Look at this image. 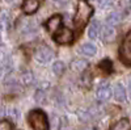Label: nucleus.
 <instances>
[{
	"mask_svg": "<svg viewBox=\"0 0 131 130\" xmlns=\"http://www.w3.org/2000/svg\"><path fill=\"white\" fill-rule=\"evenodd\" d=\"M93 15V7L86 2V0H79L78 2V8H76V13L73 17V24L78 29H81L91 16Z\"/></svg>",
	"mask_w": 131,
	"mask_h": 130,
	"instance_id": "obj_1",
	"label": "nucleus"
},
{
	"mask_svg": "<svg viewBox=\"0 0 131 130\" xmlns=\"http://www.w3.org/2000/svg\"><path fill=\"white\" fill-rule=\"evenodd\" d=\"M28 122L33 130H49V120L42 111H31L28 114Z\"/></svg>",
	"mask_w": 131,
	"mask_h": 130,
	"instance_id": "obj_2",
	"label": "nucleus"
},
{
	"mask_svg": "<svg viewBox=\"0 0 131 130\" xmlns=\"http://www.w3.org/2000/svg\"><path fill=\"white\" fill-rule=\"evenodd\" d=\"M119 58L125 64L131 66V32H128L122 41V45L119 47Z\"/></svg>",
	"mask_w": 131,
	"mask_h": 130,
	"instance_id": "obj_3",
	"label": "nucleus"
},
{
	"mask_svg": "<svg viewBox=\"0 0 131 130\" xmlns=\"http://www.w3.org/2000/svg\"><path fill=\"white\" fill-rule=\"evenodd\" d=\"M34 58L38 63L46 64V63L51 62V59L54 58V51L47 45H41L34 51Z\"/></svg>",
	"mask_w": 131,
	"mask_h": 130,
	"instance_id": "obj_4",
	"label": "nucleus"
},
{
	"mask_svg": "<svg viewBox=\"0 0 131 130\" xmlns=\"http://www.w3.org/2000/svg\"><path fill=\"white\" fill-rule=\"evenodd\" d=\"M54 39L60 45H68L73 41V33L72 30H70L68 28H60L55 34H54Z\"/></svg>",
	"mask_w": 131,
	"mask_h": 130,
	"instance_id": "obj_5",
	"label": "nucleus"
},
{
	"mask_svg": "<svg viewBox=\"0 0 131 130\" xmlns=\"http://www.w3.org/2000/svg\"><path fill=\"white\" fill-rule=\"evenodd\" d=\"M112 96H113V89L110 88V85H109L107 83L100 84V87H98L97 91H96V97L100 103L107 101Z\"/></svg>",
	"mask_w": 131,
	"mask_h": 130,
	"instance_id": "obj_6",
	"label": "nucleus"
},
{
	"mask_svg": "<svg viewBox=\"0 0 131 130\" xmlns=\"http://www.w3.org/2000/svg\"><path fill=\"white\" fill-rule=\"evenodd\" d=\"M115 36H117V33H115L114 26L105 25V26L101 29V39H102V42H105V43L113 42V41L115 39Z\"/></svg>",
	"mask_w": 131,
	"mask_h": 130,
	"instance_id": "obj_7",
	"label": "nucleus"
},
{
	"mask_svg": "<svg viewBox=\"0 0 131 130\" xmlns=\"http://www.w3.org/2000/svg\"><path fill=\"white\" fill-rule=\"evenodd\" d=\"M60 25H62V16H59V15L52 16L46 23V26H47L49 32H51V33H57L60 29Z\"/></svg>",
	"mask_w": 131,
	"mask_h": 130,
	"instance_id": "obj_8",
	"label": "nucleus"
},
{
	"mask_svg": "<svg viewBox=\"0 0 131 130\" xmlns=\"http://www.w3.org/2000/svg\"><path fill=\"white\" fill-rule=\"evenodd\" d=\"M113 96H114V99H115L117 101H119V103L126 101V99H127V96H126V89H125V87L122 85V83L114 84Z\"/></svg>",
	"mask_w": 131,
	"mask_h": 130,
	"instance_id": "obj_9",
	"label": "nucleus"
},
{
	"mask_svg": "<svg viewBox=\"0 0 131 130\" xmlns=\"http://www.w3.org/2000/svg\"><path fill=\"white\" fill-rule=\"evenodd\" d=\"M38 8H39V0H25L23 4V11L26 15H31L37 12Z\"/></svg>",
	"mask_w": 131,
	"mask_h": 130,
	"instance_id": "obj_10",
	"label": "nucleus"
},
{
	"mask_svg": "<svg viewBox=\"0 0 131 130\" xmlns=\"http://www.w3.org/2000/svg\"><path fill=\"white\" fill-rule=\"evenodd\" d=\"M122 20H123V13L119 12V11H114V12H112L106 17V23L110 26H115L118 24H121Z\"/></svg>",
	"mask_w": 131,
	"mask_h": 130,
	"instance_id": "obj_11",
	"label": "nucleus"
},
{
	"mask_svg": "<svg viewBox=\"0 0 131 130\" xmlns=\"http://www.w3.org/2000/svg\"><path fill=\"white\" fill-rule=\"evenodd\" d=\"M20 82H21V84L25 85V87L33 85L34 82H36L34 74H33L31 71H24L23 74H21V76H20Z\"/></svg>",
	"mask_w": 131,
	"mask_h": 130,
	"instance_id": "obj_12",
	"label": "nucleus"
},
{
	"mask_svg": "<svg viewBox=\"0 0 131 130\" xmlns=\"http://www.w3.org/2000/svg\"><path fill=\"white\" fill-rule=\"evenodd\" d=\"M100 33H101V26H100V23H98L97 20H93L92 23H91V25H89V28H88V36H89V38L96 39Z\"/></svg>",
	"mask_w": 131,
	"mask_h": 130,
	"instance_id": "obj_13",
	"label": "nucleus"
},
{
	"mask_svg": "<svg viewBox=\"0 0 131 130\" xmlns=\"http://www.w3.org/2000/svg\"><path fill=\"white\" fill-rule=\"evenodd\" d=\"M80 53L85 57H94L97 53V47L93 45V43H84V45L80 47Z\"/></svg>",
	"mask_w": 131,
	"mask_h": 130,
	"instance_id": "obj_14",
	"label": "nucleus"
},
{
	"mask_svg": "<svg viewBox=\"0 0 131 130\" xmlns=\"http://www.w3.org/2000/svg\"><path fill=\"white\" fill-rule=\"evenodd\" d=\"M86 66H88V62H86L85 59H81V58H78V59H73L72 63H71V68L75 70V71H84L86 68Z\"/></svg>",
	"mask_w": 131,
	"mask_h": 130,
	"instance_id": "obj_15",
	"label": "nucleus"
},
{
	"mask_svg": "<svg viewBox=\"0 0 131 130\" xmlns=\"http://www.w3.org/2000/svg\"><path fill=\"white\" fill-rule=\"evenodd\" d=\"M110 130H130V122L126 118H122V120H119L118 122H115L110 127Z\"/></svg>",
	"mask_w": 131,
	"mask_h": 130,
	"instance_id": "obj_16",
	"label": "nucleus"
},
{
	"mask_svg": "<svg viewBox=\"0 0 131 130\" xmlns=\"http://www.w3.org/2000/svg\"><path fill=\"white\" fill-rule=\"evenodd\" d=\"M3 116H7L9 120H12V121H17L20 113H18V111L16 109V108H8L7 111L3 109Z\"/></svg>",
	"mask_w": 131,
	"mask_h": 130,
	"instance_id": "obj_17",
	"label": "nucleus"
},
{
	"mask_svg": "<svg viewBox=\"0 0 131 130\" xmlns=\"http://www.w3.org/2000/svg\"><path fill=\"white\" fill-rule=\"evenodd\" d=\"M66 70V64L62 62V61H57V62H54L52 64V71L55 75H58V76H60V75L64 72Z\"/></svg>",
	"mask_w": 131,
	"mask_h": 130,
	"instance_id": "obj_18",
	"label": "nucleus"
},
{
	"mask_svg": "<svg viewBox=\"0 0 131 130\" xmlns=\"http://www.w3.org/2000/svg\"><path fill=\"white\" fill-rule=\"evenodd\" d=\"M13 66H12V62L9 59L8 61H3V64H2V75L5 76V75H9L10 71H12Z\"/></svg>",
	"mask_w": 131,
	"mask_h": 130,
	"instance_id": "obj_19",
	"label": "nucleus"
},
{
	"mask_svg": "<svg viewBox=\"0 0 131 130\" xmlns=\"http://www.w3.org/2000/svg\"><path fill=\"white\" fill-rule=\"evenodd\" d=\"M36 101L38 104H45L46 103V91H43V89H38L36 92Z\"/></svg>",
	"mask_w": 131,
	"mask_h": 130,
	"instance_id": "obj_20",
	"label": "nucleus"
},
{
	"mask_svg": "<svg viewBox=\"0 0 131 130\" xmlns=\"http://www.w3.org/2000/svg\"><path fill=\"white\" fill-rule=\"evenodd\" d=\"M0 130H12V124L7 120H3L0 122Z\"/></svg>",
	"mask_w": 131,
	"mask_h": 130,
	"instance_id": "obj_21",
	"label": "nucleus"
},
{
	"mask_svg": "<svg viewBox=\"0 0 131 130\" xmlns=\"http://www.w3.org/2000/svg\"><path fill=\"white\" fill-rule=\"evenodd\" d=\"M113 3H114V0H98V5L101 8H107V7L113 5Z\"/></svg>",
	"mask_w": 131,
	"mask_h": 130,
	"instance_id": "obj_22",
	"label": "nucleus"
},
{
	"mask_svg": "<svg viewBox=\"0 0 131 130\" xmlns=\"http://www.w3.org/2000/svg\"><path fill=\"white\" fill-rule=\"evenodd\" d=\"M127 84H128V91H130V95H131V76L128 78V83Z\"/></svg>",
	"mask_w": 131,
	"mask_h": 130,
	"instance_id": "obj_23",
	"label": "nucleus"
},
{
	"mask_svg": "<svg viewBox=\"0 0 131 130\" xmlns=\"http://www.w3.org/2000/svg\"><path fill=\"white\" fill-rule=\"evenodd\" d=\"M57 2H59V3H67L68 0H57Z\"/></svg>",
	"mask_w": 131,
	"mask_h": 130,
	"instance_id": "obj_24",
	"label": "nucleus"
},
{
	"mask_svg": "<svg viewBox=\"0 0 131 130\" xmlns=\"http://www.w3.org/2000/svg\"><path fill=\"white\" fill-rule=\"evenodd\" d=\"M7 2H12V0H7Z\"/></svg>",
	"mask_w": 131,
	"mask_h": 130,
	"instance_id": "obj_25",
	"label": "nucleus"
}]
</instances>
